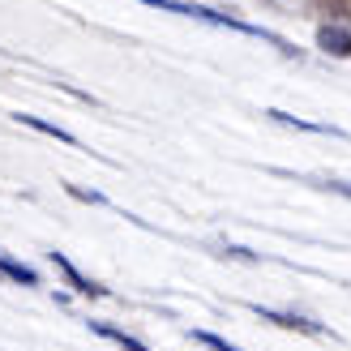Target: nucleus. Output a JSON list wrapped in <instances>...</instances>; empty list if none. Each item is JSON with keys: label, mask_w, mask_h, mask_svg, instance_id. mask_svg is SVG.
<instances>
[{"label": "nucleus", "mask_w": 351, "mask_h": 351, "mask_svg": "<svg viewBox=\"0 0 351 351\" xmlns=\"http://www.w3.org/2000/svg\"><path fill=\"white\" fill-rule=\"evenodd\" d=\"M193 343H202V347H210V351H244V347H236V343L210 335V330H193Z\"/></svg>", "instance_id": "nucleus-8"}, {"label": "nucleus", "mask_w": 351, "mask_h": 351, "mask_svg": "<svg viewBox=\"0 0 351 351\" xmlns=\"http://www.w3.org/2000/svg\"><path fill=\"white\" fill-rule=\"evenodd\" d=\"M0 274H5V278H13V283L39 287V274H34L30 266H22V261H13V257H5V253H0Z\"/></svg>", "instance_id": "nucleus-5"}, {"label": "nucleus", "mask_w": 351, "mask_h": 351, "mask_svg": "<svg viewBox=\"0 0 351 351\" xmlns=\"http://www.w3.org/2000/svg\"><path fill=\"white\" fill-rule=\"evenodd\" d=\"M51 261H56V270L69 278V287H73L77 295H108V287H99L95 278H86V274H82V270H77V266H73V261H69L64 253H51Z\"/></svg>", "instance_id": "nucleus-2"}, {"label": "nucleus", "mask_w": 351, "mask_h": 351, "mask_svg": "<svg viewBox=\"0 0 351 351\" xmlns=\"http://www.w3.org/2000/svg\"><path fill=\"white\" fill-rule=\"evenodd\" d=\"M142 5L150 9H167V13H184V17H202V22H215V26H227V30H240V34H253V39H270L278 51H287L291 56V47L278 39V34L270 30H261V26H249V22H236V17H227V13H215V9H202V5H180V0H142Z\"/></svg>", "instance_id": "nucleus-1"}, {"label": "nucleus", "mask_w": 351, "mask_h": 351, "mask_svg": "<svg viewBox=\"0 0 351 351\" xmlns=\"http://www.w3.org/2000/svg\"><path fill=\"white\" fill-rule=\"evenodd\" d=\"M261 322H274V326H283V330H300V335H326V330L317 322H308V317H295V313H274V308H253Z\"/></svg>", "instance_id": "nucleus-3"}, {"label": "nucleus", "mask_w": 351, "mask_h": 351, "mask_svg": "<svg viewBox=\"0 0 351 351\" xmlns=\"http://www.w3.org/2000/svg\"><path fill=\"white\" fill-rule=\"evenodd\" d=\"M317 43H322L326 51H335V56H351V34H347V30H330V26H326V30L317 34Z\"/></svg>", "instance_id": "nucleus-6"}, {"label": "nucleus", "mask_w": 351, "mask_h": 351, "mask_svg": "<svg viewBox=\"0 0 351 351\" xmlns=\"http://www.w3.org/2000/svg\"><path fill=\"white\" fill-rule=\"evenodd\" d=\"M22 125H30V129H39V133H47V137H56V142H64V146H77V137L73 133H64V129H56V125H47V120H39V116H17Z\"/></svg>", "instance_id": "nucleus-7"}, {"label": "nucleus", "mask_w": 351, "mask_h": 351, "mask_svg": "<svg viewBox=\"0 0 351 351\" xmlns=\"http://www.w3.org/2000/svg\"><path fill=\"white\" fill-rule=\"evenodd\" d=\"M90 330H95L99 339H112V343H116L120 351H150L146 343H137L133 335H125V330H112V326H103V322H90Z\"/></svg>", "instance_id": "nucleus-4"}]
</instances>
